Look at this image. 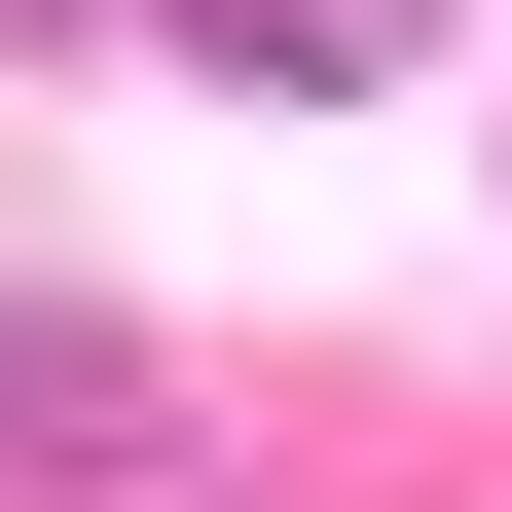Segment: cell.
Masks as SVG:
<instances>
[{"mask_svg":"<svg viewBox=\"0 0 512 512\" xmlns=\"http://www.w3.org/2000/svg\"><path fill=\"white\" fill-rule=\"evenodd\" d=\"M0 512H183V366L110 293H0Z\"/></svg>","mask_w":512,"mask_h":512,"instance_id":"cell-1","label":"cell"},{"mask_svg":"<svg viewBox=\"0 0 512 512\" xmlns=\"http://www.w3.org/2000/svg\"><path fill=\"white\" fill-rule=\"evenodd\" d=\"M0 37H110V0H0Z\"/></svg>","mask_w":512,"mask_h":512,"instance_id":"cell-2","label":"cell"},{"mask_svg":"<svg viewBox=\"0 0 512 512\" xmlns=\"http://www.w3.org/2000/svg\"><path fill=\"white\" fill-rule=\"evenodd\" d=\"M183 512H220V476H183Z\"/></svg>","mask_w":512,"mask_h":512,"instance_id":"cell-3","label":"cell"}]
</instances>
